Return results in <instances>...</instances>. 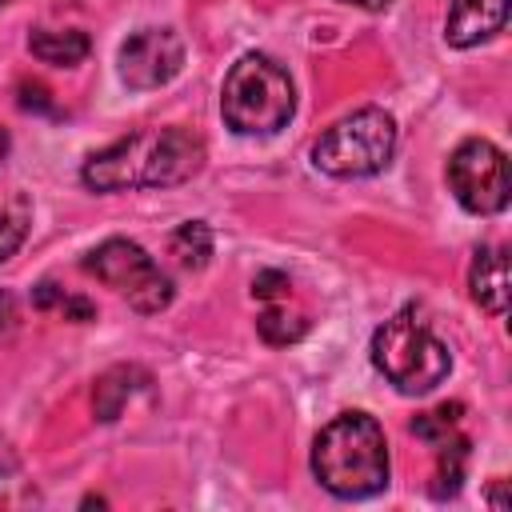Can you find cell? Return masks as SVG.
<instances>
[{
	"label": "cell",
	"mask_w": 512,
	"mask_h": 512,
	"mask_svg": "<svg viewBox=\"0 0 512 512\" xmlns=\"http://www.w3.org/2000/svg\"><path fill=\"white\" fill-rule=\"evenodd\" d=\"M168 252L176 256V264H180L184 272H200V268L208 264V256H212V228H208L204 220L180 224V228L172 232V240H168Z\"/></svg>",
	"instance_id": "14"
},
{
	"label": "cell",
	"mask_w": 512,
	"mask_h": 512,
	"mask_svg": "<svg viewBox=\"0 0 512 512\" xmlns=\"http://www.w3.org/2000/svg\"><path fill=\"white\" fill-rule=\"evenodd\" d=\"M296 112V88L280 60L268 52H244L220 92V116L236 136H272Z\"/></svg>",
	"instance_id": "3"
},
{
	"label": "cell",
	"mask_w": 512,
	"mask_h": 512,
	"mask_svg": "<svg viewBox=\"0 0 512 512\" xmlns=\"http://www.w3.org/2000/svg\"><path fill=\"white\" fill-rule=\"evenodd\" d=\"M148 384H152V376L140 364H112L108 372H100L96 384H92V412H96V420L100 424H112L124 412V404L140 388H148Z\"/></svg>",
	"instance_id": "11"
},
{
	"label": "cell",
	"mask_w": 512,
	"mask_h": 512,
	"mask_svg": "<svg viewBox=\"0 0 512 512\" xmlns=\"http://www.w3.org/2000/svg\"><path fill=\"white\" fill-rule=\"evenodd\" d=\"M4 156H8V132L0 128V164H4Z\"/></svg>",
	"instance_id": "25"
},
{
	"label": "cell",
	"mask_w": 512,
	"mask_h": 512,
	"mask_svg": "<svg viewBox=\"0 0 512 512\" xmlns=\"http://www.w3.org/2000/svg\"><path fill=\"white\" fill-rule=\"evenodd\" d=\"M84 268L104 280L108 288H116L136 312L152 316V312H164L172 304V280L168 272L136 244V240H124V236H112L104 244H96L88 256H84Z\"/></svg>",
	"instance_id": "6"
},
{
	"label": "cell",
	"mask_w": 512,
	"mask_h": 512,
	"mask_svg": "<svg viewBox=\"0 0 512 512\" xmlns=\"http://www.w3.org/2000/svg\"><path fill=\"white\" fill-rule=\"evenodd\" d=\"M436 456H440V464H436V484H432V496H436V500H444V496H456V492H460V484H464L468 440L456 432V436H448L444 444H436Z\"/></svg>",
	"instance_id": "15"
},
{
	"label": "cell",
	"mask_w": 512,
	"mask_h": 512,
	"mask_svg": "<svg viewBox=\"0 0 512 512\" xmlns=\"http://www.w3.org/2000/svg\"><path fill=\"white\" fill-rule=\"evenodd\" d=\"M16 328V296L0 292V336H8Z\"/></svg>",
	"instance_id": "22"
},
{
	"label": "cell",
	"mask_w": 512,
	"mask_h": 512,
	"mask_svg": "<svg viewBox=\"0 0 512 512\" xmlns=\"http://www.w3.org/2000/svg\"><path fill=\"white\" fill-rule=\"evenodd\" d=\"M28 52H32L40 64L72 68V64H80V60L92 52V40H88V32H80V28H36V32L28 36Z\"/></svg>",
	"instance_id": "12"
},
{
	"label": "cell",
	"mask_w": 512,
	"mask_h": 512,
	"mask_svg": "<svg viewBox=\"0 0 512 512\" xmlns=\"http://www.w3.org/2000/svg\"><path fill=\"white\" fill-rule=\"evenodd\" d=\"M344 4H356V8H368V12H380V8H388L392 0H344Z\"/></svg>",
	"instance_id": "24"
},
{
	"label": "cell",
	"mask_w": 512,
	"mask_h": 512,
	"mask_svg": "<svg viewBox=\"0 0 512 512\" xmlns=\"http://www.w3.org/2000/svg\"><path fill=\"white\" fill-rule=\"evenodd\" d=\"M28 236V204L16 200V204H4L0 208V264L16 256V248L24 244Z\"/></svg>",
	"instance_id": "17"
},
{
	"label": "cell",
	"mask_w": 512,
	"mask_h": 512,
	"mask_svg": "<svg viewBox=\"0 0 512 512\" xmlns=\"http://www.w3.org/2000/svg\"><path fill=\"white\" fill-rule=\"evenodd\" d=\"M288 288H292V280L284 276V272H276V268H264V272H256V280H252V296L256 300H288Z\"/></svg>",
	"instance_id": "18"
},
{
	"label": "cell",
	"mask_w": 512,
	"mask_h": 512,
	"mask_svg": "<svg viewBox=\"0 0 512 512\" xmlns=\"http://www.w3.org/2000/svg\"><path fill=\"white\" fill-rule=\"evenodd\" d=\"M60 296H64V288H56L52 280H40V284L32 288V308H40V312H44V308H56Z\"/></svg>",
	"instance_id": "21"
},
{
	"label": "cell",
	"mask_w": 512,
	"mask_h": 512,
	"mask_svg": "<svg viewBox=\"0 0 512 512\" xmlns=\"http://www.w3.org/2000/svg\"><path fill=\"white\" fill-rule=\"evenodd\" d=\"M56 308H60V316L72 320V324H88V320H96V304H92L88 296H68V292H64Z\"/></svg>",
	"instance_id": "20"
},
{
	"label": "cell",
	"mask_w": 512,
	"mask_h": 512,
	"mask_svg": "<svg viewBox=\"0 0 512 512\" xmlns=\"http://www.w3.org/2000/svg\"><path fill=\"white\" fill-rule=\"evenodd\" d=\"M4 4H8V0H0V8H4Z\"/></svg>",
	"instance_id": "26"
},
{
	"label": "cell",
	"mask_w": 512,
	"mask_h": 512,
	"mask_svg": "<svg viewBox=\"0 0 512 512\" xmlns=\"http://www.w3.org/2000/svg\"><path fill=\"white\" fill-rule=\"evenodd\" d=\"M488 500H492V508H508V500H504V480H496V488L488 492Z\"/></svg>",
	"instance_id": "23"
},
{
	"label": "cell",
	"mask_w": 512,
	"mask_h": 512,
	"mask_svg": "<svg viewBox=\"0 0 512 512\" xmlns=\"http://www.w3.org/2000/svg\"><path fill=\"white\" fill-rule=\"evenodd\" d=\"M16 104L24 108V112H52V92L40 84V80H20L16 84Z\"/></svg>",
	"instance_id": "19"
},
{
	"label": "cell",
	"mask_w": 512,
	"mask_h": 512,
	"mask_svg": "<svg viewBox=\"0 0 512 512\" xmlns=\"http://www.w3.org/2000/svg\"><path fill=\"white\" fill-rule=\"evenodd\" d=\"M448 184L460 208L472 216H496L508 208V196H512L508 160L484 136H468L456 144V152L448 156Z\"/></svg>",
	"instance_id": "7"
},
{
	"label": "cell",
	"mask_w": 512,
	"mask_h": 512,
	"mask_svg": "<svg viewBox=\"0 0 512 512\" xmlns=\"http://www.w3.org/2000/svg\"><path fill=\"white\" fill-rule=\"evenodd\" d=\"M208 160L204 140L192 128H140L84 160L80 180L92 192H132V188H176L188 184Z\"/></svg>",
	"instance_id": "1"
},
{
	"label": "cell",
	"mask_w": 512,
	"mask_h": 512,
	"mask_svg": "<svg viewBox=\"0 0 512 512\" xmlns=\"http://www.w3.org/2000/svg\"><path fill=\"white\" fill-rule=\"evenodd\" d=\"M116 68L132 92L164 88L184 68V40L172 28H140L120 44Z\"/></svg>",
	"instance_id": "8"
},
{
	"label": "cell",
	"mask_w": 512,
	"mask_h": 512,
	"mask_svg": "<svg viewBox=\"0 0 512 512\" xmlns=\"http://www.w3.org/2000/svg\"><path fill=\"white\" fill-rule=\"evenodd\" d=\"M508 20V0H452L444 20V40L452 48H476L496 36Z\"/></svg>",
	"instance_id": "9"
},
{
	"label": "cell",
	"mask_w": 512,
	"mask_h": 512,
	"mask_svg": "<svg viewBox=\"0 0 512 512\" xmlns=\"http://www.w3.org/2000/svg\"><path fill=\"white\" fill-rule=\"evenodd\" d=\"M396 152V120L384 108H356L328 124L312 144V164L336 180H360L388 168Z\"/></svg>",
	"instance_id": "5"
},
{
	"label": "cell",
	"mask_w": 512,
	"mask_h": 512,
	"mask_svg": "<svg viewBox=\"0 0 512 512\" xmlns=\"http://www.w3.org/2000/svg\"><path fill=\"white\" fill-rule=\"evenodd\" d=\"M372 364L400 396H428L452 372L448 344L412 312H396L372 336Z\"/></svg>",
	"instance_id": "4"
},
{
	"label": "cell",
	"mask_w": 512,
	"mask_h": 512,
	"mask_svg": "<svg viewBox=\"0 0 512 512\" xmlns=\"http://www.w3.org/2000/svg\"><path fill=\"white\" fill-rule=\"evenodd\" d=\"M468 288L484 312H492V316L508 312V256H504V248H496V244L476 248L472 268H468Z\"/></svg>",
	"instance_id": "10"
},
{
	"label": "cell",
	"mask_w": 512,
	"mask_h": 512,
	"mask_svg": "<svg viewBox=\"0 0 512 512\" xmlns=\"http://www.w3.org/2000/svg\"><path fill=\"white\" fill-rule=\"evenodd\" d=\"M312 476L340 500H368L388 488V440L376 416L340 412L312 440Z\"/></svg>",
	"instance_id": "2"
},
{
	"label": "cell",
	"mask_w": 512,
	"mask_h": 512,
	"mask_svg": "<svg viewBox=\"0 0 512 512\" xmlns=\"http://www.w3.org/2000/svg\"><path fill=\"white\" fill-rule=\"evenodd\" d=\"M460 412H464V404H440L436 412H420V416L412 420V432L436 448V444H444L448 436H456Z\"/></svg>",
	"instance_id": "16"
},
{
	"label": "cell",
	"mask_w": 512,
	"mask_h": 512,
	"mask_svg": "<svg viewBox=\"0 0 512 512\" xmlns=\"http://www.w3.org/2000/svg\"><path fill=\"white\" fill-rule=\"evenodd\" d=\"M256 332H260L268 344L284 348V344H296V340L308 332V316H304V312H292L288 300H268L264 312L256 316Z\"/></svg>",
	"instance_id": "13"
}]
</instances>
